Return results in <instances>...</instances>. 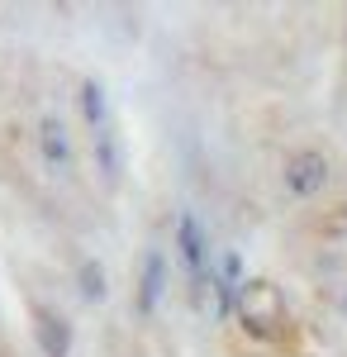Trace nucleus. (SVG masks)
<instances>
[{
    "label": "nucleus",
    "instance_id": "8",
    "mask_svg": "<svg viewBox=\"0 0 347 357\" xmlns=\"http://www.w3.org/2000/svg\"><path fill=\"white\" fill-rule=\"evenodd\" d=\"M81 291H86V301H91V305L105 301V267H100L95 257L81 262Z\"/></svg>",
    "mask_w": 347,
    "mask_h": 357
},
{
    "label": "nucleus",
    "instance_id": "3",
    "mask_svg": "<svg viewBox=\"0 0 347 357\" xmlns=\"http://www.w3.org/2000/svg\"><path fill=\"white\" fill-rule=\"evenodd\" d=\"M176 248H181V262H186V272L200 281V286H210V243H205V224L195 220V215H181L176 220ZM195 286V291H200Z\"/></svg>",
    "mask_w": 347,
    "mask_h": 357
},
{
    "label": "nucleus",
    "instance_id": "7",
    "mask_svg": "<svg viewBox=\"0 0 347 357\" xmlns=\"http://www.w3.org/2000/svg\"><path fill=\"white\" fill-rule=\"evenodd\" d=\"M81 110H86V119H91V134L109 129V119H105V86H100V82H81Z\"/></svg>",
    "mask_w": 347,
    "mask_h": 357
},
{
    "label": "nucleus",
    "instance_id": "5",
    "mask_svg": "<svg viewBox=\"0 0 347 357\" xmlns=\"http://www.w3.org/2000/svg\"><path fill=\"white\" fill-rule=\"evenodd\" d=\"M38 153H43V162L57 167V172H67L72 167V143H67V129H62V119H43L38 124Z\"/></svg>",
    "mask_w": 347,
    "mask_h": 357
},
{
    "label": "nucleus",
    "instance_id": "2",
    "mask_svg": "<svg viewBox=\"0 0 347 357\" xmlns=\"http://www.w3.org/2000/svg\"><path fill=\"white\" fill-rule=\"evenodd\" d=\"M281 181H286V191L295 200H309V195H319L328 186V158H323L319 148H300L291 162H286Z\"/></svg>",
    "mask_w": 347,
    "mask_h": 357
},
{
    "label": "nucleus",
    "instance_id": "4",
    "mask_svg": "<svg viewBox=\"0 0 347 357\" xmlns=\"http://www.w3.org/2000/svg\"><path fill=\"white\" fill-rule=\"evenodd\" d=\"M167 291V257L162 252H148L143 257V272H138V314H153Z\"/></svg>",
    "mask_w": 347,
    "mask_h": 357
},
{
    "label": "nucleus",
    "instance_id": "6",
    "mask_svg": "<svg viewBox=\"0 0 347 357\" xmlns=\"http://www.w3.org/2000/svg\"><path fill=\"white\" fill-rule=\"evenodd\" d=\"M38 343H43L48 357H72V324L53 310H43L38 314Z\"/></svg>",
    "mask_w": 347,
    "mask_h": 357
},
{
    "label": "nucleus",
    "instance_id": "1",
    "mask_svg": "<svg viewBox=\"0 0 347 357\" xmlns=\"http://www.w3.org/2000/svg\"><path fill=\"white\" fill-rule=\"evenodd\" d=\"M233 314H238V324L252 338H267V333L281 329V319H286V301H281V286L267 281V276H252V281H242L238 296H233Z\"/></svg>",
    "mask_w": 347,
    "mask_h": 357
},
{
    "label": "nucleus",
    "instance_id": "9",
    "mask_svg": "<svg viewBox=\"0 0 347 357\" xmlns=\"http://www.w3.org/2000/svg\"><path fill=\"white\" fill-rule=\"evenodd\" d=\"M343 314H347V296H343Z\"/></svg>",
    "mask_w": 347,
    "mask_h": 357
}]
</instances>
